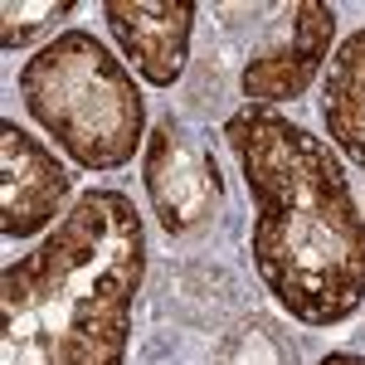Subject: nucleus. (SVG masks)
Wrapping results in <instances>:
<instances>
[{"label": "nucleus", "instance_id": "obj_10", "mask_svg": "<svg viewBox=\"0 0 365 365\" xmlns=\"http://www.w3.org/2000/svg\"><path fill=\"white\" fill-rule=\"evenodd\" d=\"M317 365H365V356L361 351H327Z\"/></svg>", "mask_w": 365, "mask_h": 365}, {"label": "nucleus", "instance_id": "obj_7", "mask_svg": "<svg viewBox=\"0 0 365 365\" xmlns=\"http://www.w3.org/2000/svg\"><path fill=\"white\" fill-rule=\"evenodd\" d=\"M146 195L156 205L166 234H190L220 205V175L215 161L200 156V146L185 137L175 117H161L146 137Z\"/></svg>", "mask_w": 365, "mask_h": 365}, {"label": "nucleus", "instance_id": "obj_9", "mask_svg": "<svg viewBox=\"0 0 365 365\" xmlns=\"http://www.w3.org/2000/svg\"><path fill=\"white\" fill-rule=\"evenodd\" d=\"M0 15H5V34H0V49L5 54H20V49H29L39 34H49V29H58L68 15H78V5L73 0H58V5H49V0H39V5H0Z\"/></svg>", "mask_w": 365, "mask_h": 365}, {"label": "nucleus", "instance_id": "obj_3", "mask_svg": "<svg viewBox=\"0 0 365 365\" xmlns=\"http://www.w3.org/2000/svg\"><path fill=\"white\" fill-rule=\"evenodd\" d=\"M20 103L78 170L132 166L146 132V98L132 68L93 29H63L20 68Z\"/></svg>", "mask_w": 365, "mask_h": 365}, {"label": "nucleus", "instance_id": "obj_4", "mask_svg": "<svg viewBox=\"0 0 365 365\" xmlns=\"http://www.w3.org/2000/svg\"><path fill=\"white\" fill-rule=\"evenodd\" d=\"M336 44V10L327 0H297L287 5L273 29L253 44L244 58V103L249 108H273V103H297L312 83L322 78V68L331 63Z\"/></svg>", "mask_w": 365, "mask_h": 365}, {"label": "nucleus", "instance_id": "obj_5", "mask_svg": "<svg viewBox=\"0 0 365 365\" xmlns=\"http://www.w3.org/2000/svg\"><path fill=\"white\" fill-rule=\"evenodd\" d=\"M73 170L15 117H0V234L5 244H25L68 215Z\"/></svg>", "mask_w": 365, "mask_h": 365}, {"label": "nucleus", "instance_id": "obj_6", "mask_svg": "<svg viewBox=\"0 0 365 365\" xmlns=\"http://www.w3.org/2000/svg\"><path fill=\"white\" fill-rule=\"evenodd\" d=\"M195 0H103V20L117 39V54L151 88H175L190 58Z\"/></svg>", "mask_w": 365, "mask_h": 365}, {"label": "nucleus", "instance_id": "obj_2", "mask_svg": "<svg viewBox=\"0 0 365 365\" xmlns=\"http://www.w3.org/2000/svg\"><path fill=\"white\" fill-rule=\"evenodd\" d=\"M141 278V210L88 185L39 249L0 268V365H127Z\"/></svg>", "mask_w": 365, "mask_h": 365}, {"label": "nucleus", "instance_id": "obj_1", "mask_svg": "<svg viewBox=\"0 0 365 365\" xmlns=\"http://www.w3.org/2000/svg\"><path fill=\"white\" fill-rule=\"evenodd\" d=\"M225 141L253 200L258 282L292 322L341 327L365 307V210L327 141L278 108H239Z\"/></svg>", "mask_w": 365, "mask_h": 365}, {"label": "nucleus", "instance_id": "obj_8", "mask_svg": "<svg viewBox=\"0 0 365 365\" xmlns=\"http://www.w3.org/2000/svg\"><path fill=\"white\" fill-rule=\"evenodd\" d=\"M322 127L365 170V29L346 34L336 44V54H331V63H327Z\"/></svg>", "mask_w": 365, "mask_h": 365}]
</instances>
